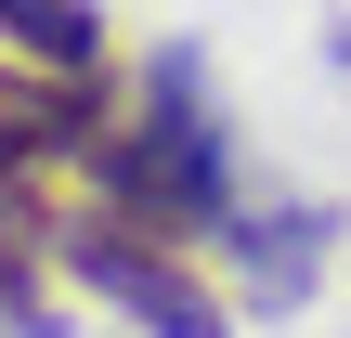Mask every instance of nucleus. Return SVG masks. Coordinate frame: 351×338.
<instances>
[{"instance_id":"1","label":"nucleus","mask_w":351,"mask_h":338,"mask_svg":"<svg viewBox=\"0 0 351 338\" xmlns=\"http://www.w3.org/2000/svg\"><path fill=\"white\" fill-rule=\"evenodd\" d=\"M78 169L104 182V208H130V221H156V234H221V221L247 208V195H234V143H221V117H208L195 52H156L143 117H130V130H104Z\"/></svg>"},{"instance_id":"2","label":"nucleus","mask_w":351,"mask_h":338,"mask_svg":"<svg viewBox=\"0 0 351 338\" xmlns=\"http://www.w3.org/2000/svg\"><path fill=\"white\" fill-rule=\"evenodd\" d=\"M52 261L104 300V313H130L143 338H234V313H221V287L182 261V234H156V221H130V208H65L52 221Z\"/></svg>"},{"instance_id":"3","label":"nucleus","mask_w":351,"mask_h":338,"mask_svg":"<svg viewBox=\"0 0 351 338\" xmlns=\"http://www.w3.org/2000/svg\"><path fill=\"white\" fill-rule=\"evenodd\" d=\"M104 143V117H91V78H65V65H0V195H39L65 156H91Z\"/></svg>"},{"instance_id":"4","label":"nucleus","mask_w":351,"mask_h":338,"mask_svg":"<svg viewBox=\"0 0 351 338\" xmlns=\"http://www.w3.org/2000/svg\"><path fill=\"white\" fill-rule=\"evenodd\" d=\"M221 234H234V261H247V287H261V300H300V287H313V261H326V208H287V221L234 208Z\"/></svg>"},{"instance_id":"5","label":"nucleus","mask_w":351,"mask_h":338,"mask_svg":"<svg viewBox=\"0 0 351 338\" xmlns=\"http://www.w3.org/2000/svg\"><path fill=\"white\" fill-rule=\"evenodd\" d=\"M39 261H52V208H39V195H0V338H39L52 326Z\"/></svg>"},{"instance_id":"6","label":"nucleus","mask_w":351,"mask_h":338,"mask_svg":"<svg viewBox=\"0 0 351 338\" xmlns=\"http://www.w3.org/2000/svg\"><path fill=\"white\" fill-rule=\"evenodd\" d=\"M0 52L91 78V52H104V13H91V0H0Z\"/></svg>"}]
</instances>
